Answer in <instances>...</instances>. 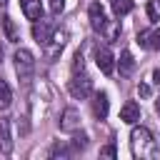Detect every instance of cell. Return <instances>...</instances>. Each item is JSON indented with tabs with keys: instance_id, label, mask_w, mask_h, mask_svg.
<instances>
[{
	"instance_id": "e0dca14e",
	"label": "cell",
	"mask_w": 160,
	"mask_h": 160,
	"mask_svg": "<svg viewBox=\"0 0 160 160\" xmlns=\"http://www.w3.org/2000/svg\"><path fill=\"white\" fill-rule=\"evenodd\" d=\"M112 12L120 18V15H128L130 10H132V0H112Z\"/></svg>"
},
{
	"instance_id": "ffe728a7",
	"label": "cell",
	"mask_w": 160,
	"mask_h": 160,
	"mask_svg": "<svg viewBox=\"0 0 160 160\" xmlns=\"http://www.w3.org/2000/svg\"><path fill=\"white\" fill-rule=\"evenodd\" d=\"M82 65H85V60H82V52L78 50V52H75V62H72V70L78 72V70H82Z\"/></svg>"
},
{
	"instance_id": "30bf717a",
	"label": "cell",
	"mask_w": 160,
	"mask_h": 160,
	"mask_svg": "<svg viewBox=\"0 0 160 160\" xmlns=\"http://www.w3.org/2000/svg\"><path fill=\"white\" fill-rule=\"evenodd\" d=\"M138 45H140V48H152V50H160V28L138 32Z\"/></svg>"
},
{
	"instance_id": "d4e9b609",
	"label": "cell",
	"mask_w": 160,
	"mask_h": 160,
	"mask_svg": "<svg viewBox=\"0 0 160 160\" xmlns=\"http://www.w3.org/2000/svg\"><path fill=\"white\" fill-rule=\"evenodd\" d=\"M0 5H8V0H0Z\"/></svg>"
},
{
	"instance_id": "5b68a950",
	"label": "cell",
	"mask_w": 160,
	"mask_h": 160,
	"mask_svg": "<svg viewBox=\"0 0 160 160\" xmlns=\"http://www.w3.org/2000/svg\"><path fill=\"white\" fill-rule=\"evenodd\" d=\"M52 32H55V25H52L50 20H42V18H40V22L35 20V25H32V38H35L40 45H48L50 38H52Z\"/></svg>"
},
{
	"instance_id": "277c9868",
	"label": "cell",
	"mask_w": 160,
	"mask_h": 160,
	"mask_svg": "<svg viewBox=\"0 0 160 160\" xmlns=\"http://www.w3.org/2000/svg\"><path fill=\"white\" fill-rule=\"evenodd\" d=\"M88 18H90V25H92L95 32H102L105 25L110 22L108 15H105V8H102L100 2H90V8H88Z\"/></svg>"
},
{
	"instance_id": "9c48e42d",
	"label": "cell",
	"mask_w": 160,
	"mask_h": 160,
	"mask_svg": "<svg viewBox=\"0 0 160 160\" xmlns=\"http://www.w3.org/2000/svg\"><path fill=\"white\" fill-rule=\"evenodd\" d=\"M0 152L10 155L12 152V135H10V120L0 118Z\"/></svg>"
},
{
	"instance_id": "484cf974",
	"label": "cell",
	"mask_w": 160,
	"mask_h": 160,
	"mask_svg": "<svg viewBox=\"0 0 160 160\" xmlns=\"http://www.w3.org/2000/svg\"><path fill=\"white\" fill-rule=\"evenodd\" d=\"M0 58H2V45H0Z\"/></svg>"
},
{
	"instance_id": "6da1fadb",
	"label": "cell",
	"mask_w": 160,
	"mask_h": 160,
	"mask_svg": "<svg viewBox=\"0 0 160 160\" xmlns=\"http://www.w3.org/2000/svg\"><path fill=\"white\" fill-rule=\"evenodd\" d=\"M130 150H132V155L140 158V160L158 158V140H155V135H152L148 128L138 125V128H132V132H130Z\"/></svg>"
},
{
	"instance_id": "2e32d148",
	"label": "cell",
	"mask_w": 160,
	"mask_h": 160,
	"mask_svg": "<svg viewBox=\"0 0 160 160\" xmlns=\"http://www.w3.org/2000/svg\"><path fill=\"white\" fill-rule=\"evenodd\" d=\"M132 68H135V60H132L130 50H125V52L120 55V75H130Z\"/></svg>"
},
{
	"instance_id": "8992f818",
	"label": "cell",
	"mask_w": 160,
	"mask_h": 160,
	"mask_svg": "<svg viewBox=\"0 0 160 160\" xmlns=\"http://www.w3.org/2000/svg\"><path fill=\"white\" fill-rule=\"evenodd\" d=\"M60 130L62 132H75L80 130V112L75 108H65L60 115Z\"/></svg>"
},
{
	"instance_id": "7402d4cb",
	"label": "cell",
	"mask_w": 160,
	"mask_h": 160,
	"mask_svg": "<svg viewBox=\"0 0 160 160\" xmlns=\"http://www.w3.org/2000/svg\"><path fill=\"white\" fill-rule=\"evenodd\" d=\"M138 92H140L142 98H150V85H145V82H140V85H138Z\"/></svg>"
},
{
	"instance_id": "4fadbf2b",
	"label": "cell",
	"mask_w": 160,
	"mask_h": 160,
	"mask_svg": "<svg viewBox=\"0 0 160 160\" xmlns=\"http://www.w3.org/2000/svg\"><path fill=\"white\" fill-rule=\"evenodd\" d=\"M22 12L28 20H40L42 18V2L40 0H22Z\"/></svg>"
},
{
	"instance_id": "603a6c76",
	"label": "cell",
	"mask_w": 160,
	"mask_h": 160,
	"mask_svg": "<svg viewBox=\"0 0 160 160\" xmlns=\"http://www.w3.org/2000/svg\"><path fill=\"white\" fill-rule=\"evenodd\" d=\"M148 15H150V20H158V10H155V5H152V2L148 5Z\"/></svg>"
},
{
	"instance_id": "8fae6325",
	"label": "cell",
	"mask_w": 160,
	"mask_h": 160,
	"mask_svg": "<svg viewBox=\"0 0 160 160\" xmlns=\"http://www.w3.org/2000/svg\"><path fill=\"white\" fill-rule=\"evenodd\" d=\"M108 110H110V100L105 92H95L92 95V115L98 120H105L108 118Z\"/></svg>"
},
{
	"instance_id": "7a4b0ae2",
	"label": "cell",
	"mask_w": 160,
	"mask_h": 160,
	"mask_svg": "<svg viewBox=\"0 0 160 160\" xmlns=\"http://www.w3.org/2000/svg\"><path fill=\"white\" fill-rule=\"evenodd\" d=\"M12 60H15V72H18V78H20L22 82H28V80L32 78V72H35V55H32L28 48H20V50H15Z\"/></svg>"
},
{
	"instance_id": "4316f807",
	"label": "cell",
	"mask_w": 160,
	"mask_h": 160,
	"mask_svg": "<svg viewBox=\"0 0 160 160\" xmlns=\"http://www.w3.org/2000/svg\"><path fill=\"white\" fill-rule=\"evenodd\" d=\"M158 2H160V0H158Z\"/></svg>"
},
{
	"instance_id": "44dd1931",
	"label": "cell",
	"mask_w": 160,
	"mask_h": 160,
	"mask_svg": "<svg viewBox=\"0 0 160 160\" xmlns=\"http://www.w3.org/2000/svg\"><path fill=\"white\" fill-rule=\"evenodd\" d=\"M100 155H105V158H115L118 150H115V145H105V148H100Z\"/></svg>"
},
{
	"instance_id": "ba28073f",
	"label": "cell",
	"mask_w": 160,
	"mask_h": 160,
	"mask_svg": "<svg viewBox=\"0 0 160 160\" xmlns=\"http://www.w3.org/2000/svg\"><path fill=\"white\" fill-rule=\"evenodd\" d=\"M65 38H68V35H65L62 30H55V32H52V38H50V42L45 45V52H48V60H52V58H58V55H60V50L65 48Z\"/></svg>"
},
{
	"instance_id": "cb8c5ba5",
	"label": "cell",
	"mask_w": 160,
	"mask_h": 160,
	"mask_svg": "<svg viewBox=\"0 0 160 160\" xmlns=\"http://www.w3.org/2000/svg\"><path fill=\"white\" fill-rule=\"evenodd\" d=\"M155 112H158V118H160V98L155 100Z\"/></svg>"
},
{
	"instance_id": "52a82bcc",
	"label": "cell",
	"mask_w": 160,
	"mask_h": 160,
	"mask_svg": "<svg viewBox=\"0 0 160 160\" xmlns=\"http://www.w3.org/2000/svg\"><path fill=\"white\" fill-rule=\"evenodd\" d=\"M95 62H98V68H100L105 75H112V70H115V58H112L110 48H98V50H95Z\"/></svg>"
},
{
	"instance_id": "3957f363",
	"label": "cell",
	"mask_w": 160,
	"mask_h": 160,
	"mask_svg": "<svg viewBox=\"0 0 160 160\" xmlns=\"http://www.w3.org/2000/svg\"><path fill=\"white\" fill-rule=\"evenodd\" d=\"M68 90H70V95H72L75 100H85V98L92 92V80H90L88 75H78V72H75V78L70 80Z\"/></svg>"
},
{
	"instance_id": "d6986e66",
	"label": "cell",
	"mask_w": 160,
	"mask_h": 160,
	"mask_svg": "<svg viewBox=\"0 0 160 160\" xmlns=\"http://www.w3.org/2000/svg\"><path fill=\"white\" fill-rule=\"evenodd\" d=\"M48 5H50V12L52 15H60L62 8H65V0H48Z\"/></svg>"
},
{
	"instance_id": "ac0fdd59",
	"label": "cell",
	"mask_w": 160,
	"mask_h": 160,
	"mask_svg": "<svg viewBox=\"0 0 160 160\" xmlns=\"http://www.w3.org/2000/svg\"><path fill=\"white\" fill-rule=\"evenodd\" d=\"M102 35H105L108 42H115V40L120 38V25H118V22H108L105 30H102Z\"/></svg>"
},
{
	"instance_id": "9a60e30c",
	"label": "cell",
	"mask_w": 160,
	"mask_h": 160,
	"mask_svg": "<svg viewBox=\"0 0 160 160\" xmlns=\"http://www.w3.org/2000/svg\"><path fill=\"white\" fill-rule=\"evenodd\" d=\"M10 102H12V90H10V85L0 78V110H8Z\"/></svg>"
},
{
	"instance_id": "7c38bea8",
	"label": "cell",
	"mask_w": 160,
	"mask_h": 160,
	"mask_svg": "<svg viewBox=\"0 0 160 160\" xmlns=\"http://www.w3.org/2000/svg\"><path fill=\"white\" fill-rule=\"evenodd\" d=\"M120 120L128 122V125H135V122L140 120V105H138L135 100H128V102L120 108Z\"/></svg>"
},
{
	"instance_id": "5bb4252c",
	"label": "cell",
	"mask_w": 160,
	"mask_h": 160,
	"mask_svg": "<svg viewBox=\"0 0 160 160\" xmlns=\"http://www.w3.org/2000/svg\"><path fill=\"white\" fill-rule=\"evenodd\" d=\"M2 30H5V38H8L10 42H18V40H20L18 28H15V20H12L10 15H5V18H2Z\"/></svg>"
}]
</instances>
